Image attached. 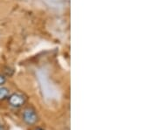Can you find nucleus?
Here are the masks:
<instances>
[{"label": "nucleus", "mask_w": 157, "mask_h": 130, "mask_svg": "<svg viewBox=\"0 0 157 130\" xmlns=\"http://www.w3.org/2000/svg\"><path fill=\"white\" fill-rule=\"evenodd\" d=\"M10 95V90L5 87V86H0V101H4L6 98H8Z\"/></svg>", "instance_id": "obj_3"}, {"label": "nucleus", "mask_w": 157, "mask_h": 130, "mask_svg": "<svg viewBox=\"0 0 157 130\" xmlns=\"http://www.w3.org/2000/svg\"><path fill=\"white\" fill-rule=\"evenodd\" d=\"M0 130H6L5 129V128H4V126L0 125Z\"/></svg>", "instance_id": "obj_5"}, {"label": "nucleus", "mask_w": 157, "mask_h": 130, "mask_svg": "<svg viewBox=\"0 0 157 130\" xmlns=\"http://www.w3.org/2000/svg\"><path fill=\"white\" fill-rule=\"evenodd\" d=\"M6 82V78L4 76V75H2V74H0V86H2L3 85H5Z\"/></svg>", "instance_id": "obj_4"}, {"label": "nucleus", "mask_w": 157, "mask_h": 130, "mask_svg": "<svg viewBox=\"0 0 157 130\" xmlns=\"http://www.w3.org/2000/svg\"><path fill=\"white\" fill-rule=\"evenodd\" d=\"M35 130H44V129H43V128H37Z\"/></svg>", "instance_id": "obj_6"}, {"label": "nucleus", "mask_w": 157, "mask_h": 130, "mask_svg": "<svg viewBox=\"0 0 157 130\" xmlns=\"http://www.w3.org/2000/svg\"><path fill=\"white\" fill-rule=\"evenodd\" d=\"M23 120L25 124L32 126L37 123V121L39 120V116L33 109L26 108L23 112Z\"/></svg>", "instance_id": "obj_1"}, {"label": "nucleus", "mask_w": 157, "mask_h": 130, "mask_svg": "<svg viewBox=\"0 0 157 130\" xmlns=\"http://www.w3.org/2000/svg\"><path fill=\"white\" fill-rule=\"evenodd\" d=\"M8 101L10 103L11 107L13 108H20L25 103V99L20 94H12L8 97Z\"/></svg>", "instance_id": "obj_2"}]
</instances>
